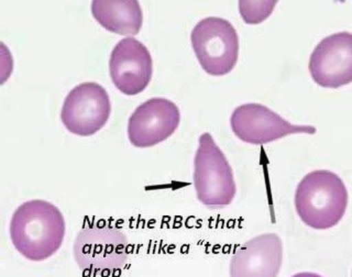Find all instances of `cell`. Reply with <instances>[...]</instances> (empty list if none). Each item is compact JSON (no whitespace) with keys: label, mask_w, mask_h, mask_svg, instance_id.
I'll return each mask as SVG.
<instances>
[{"label":"cell","mask_w":352,"mask_h":277,"mask_svg":"<svg viewBox=\"0 0 352 277\" xmlns=\"http://www.w3.org/2000/svg\"><path fill=\"white\" fill-rule=\"evenodd\" d=\"M181 113L173 102L151 98L141 104L130 115L128 137L135 148H146L168 140L177 130Z\"/></svg>","instance_id":"cell-9"},{"label":"cell","mask_w":352,"mask_h":277,"mask_svg":"<svg viewBox=\"0 0 352 277\" xmlns=\"http://www.w3.org/2000/svg\"><path fill=\"white\" fill-rule=\"evenodd\" d=\"M109 74L116 88L126 96L142 93L153 74L148 47L132 36L120 40L110 54Z\"/></svg>","instance_id":"cell-8"},{"label":"cell","mask_w":352,"mask_h":277,"mask_svg":"<svg viewBox=\"0 0 352 277\" xmlns=\"http://www.w3.org/2000/svg\"><path fill=\"white\" fill-rule=\"evenodd\" d=\"M190 43L201 69L212 76H223L234 69L239 58V36L228 20L208 16L190 33Z\"/></svg>","instance_id":"cell-5"},{"label":"cell","mask_w":352,"mask_h":277,"mask_svg":"<svg viewBox=\"0 0 352 277\" xmlns=\"http://www.w3.org/2000/svg\"><path fill=\"white\" fill-rule=\"evenodd\" d=\"M349 203L344 181L327 170H313L302 177L295 190L294 203L304 225L327 230L340 223Z\"/></svg>","instance_id":"cell-2"},{"label":"cell","mask_w":352,"mask_h":277,"mask_svg":"<svg viewBox=\"0 0 352 277\" xmlns=\"http://www.w3.org/2000/svg\"><path fill=\"white\" fill-rule=\"evenodd\" d=\"M65 219L60 209L49 201L33 199L14 210L9 236L14 249L31 262L45 261L63 245Z\"/></svg>","instance_id":"cell-1"},{"label":"cell","mask_w":352,"mask_h":277,"mask_svg":"<svg viewBox=\"0 0 352 277\" xmlns=\"http://www.w3.org/2000/svg\"><path fill=\"white\" fill-rule=\"evenodd\" d=\"M230 126L239 140L253 146H263L286 135L316 133L315 126L291 124L260 104H245L236 107L231 115Z\"/></svg>","instance_id":"cell-7"},{"label":"cell","mask_w":352,"mask_h":277,"mask_svg":"<svg viewBox=\"0 0 352 277\" xmlns=\"http://www.w3.org/2000/svg\"><path fill=\"white\" fill-rule=\"evenodd\" d=\"M276 1H239V10L247 23L256 25L271 14Z\"/></svg>","instance_id":"cell-13"},{"label":"cell","mask_w":352,"mask_h":277,"mask_svg":"<svg viewBox=\"0 0 352 277\" xmlns=\"http://www.w3.org/2000/svg\"><path fill=\"white\" fill-rule=\"evenodd\" d=\"M192 179L197 199L207 208H225L236 197L234 170L208 132L198 139Z\"/></svg>","instance_id":"cell-4"},{"label":"cell","mask_w":352,"mask_h":277,"mask_svg":"<svg viewBox=\"0 0 352 277\" xmlns=\"http://www.w3.org/2000/svg\"><path fill=\"white\" fill-rule=\"evenodd\" d=\"M351 276H352V273H351Z\"/></svg>","instance_id":"cell-15"},{"label":"cell","mask_w":352,"mask_h":277,"mask_svg":"<svg viewBox=\"0 0 352 277\" xmlns=\"http://www.w3.org/2000/svg\"><path fill=\"white\" fill-rule=\"evenodd\" d=\"M111 113L109 95L97 82H82L73 88L60 110V120L67 131L91 137L102 130Z\"/></svg>","instance_id":"cell-6"},{"label":"cell","mask_w":352,"mask_h":277,"mask_svg":"<svg viewBox=\"0 0 352 277\" xmlns=\"http://www.w3.org/2000/svg\"><path fill=\"white\" fill-rule=\"evenodd\" d=\"M73 256L89 276L109 277L126 267L129 241L124 231L106 221L89 223L77 232Z\"/></svg>","instance_id":"cell-3"},{"label":"cell","mask_w":352,"mask_h":277,"mask_svg":"<svg viewBox=\"0 0 352 277\" xmlns=\"http://www.w3.org/2000/svg\"><path fill=\"white\" fill-rule=\"evenodd\" d=\"M291 277H324L322 275L318 274V273L314 272H300L296 274L292 275Z\"/></svg>","instance_id":"cell-14"},{"label":"cell","mask_w":352,"mask_h":277,"mask_svg":"<svg viewBox=\"0 0 352 277\" xmlns=\"http://www.w3.org/2000/svg\"><path fill=\"white\" fill-rule=\"evenodd\" d=\"M91 10L99 25L119 36H137L142 27V9L137 0H94Z\"/></svg>","instance_id":"cell-12"},{"label":"cell","mask_w":352,"mask_h":277,"mask_svg":"<svg viewBox=\"0 0 352 277\" xmlns=\"http://www.w3.org/2000/svg\"><path fill=\"white\" fill-rule=\"evenodd\" d=\"M283 242L278 234L254 236L236 249L229 265L230 277H278L283 265Z\"/></svg>","instance_id":"cell-11"},{"label":"cell","mask_w":352,"mask_h":277,"mask_svg":"<svg viewBox=\"0 0 352 277\" xmlns=\"http://www.w3.org/2000/svg\"><path fill=\"white\" fill-rule=\"evenodd\" d=\"M308 69L317 85L339 88L352 82V33H333L317 44Z\"/></svg>","instance_id":"cell-10"}]
</instances>
